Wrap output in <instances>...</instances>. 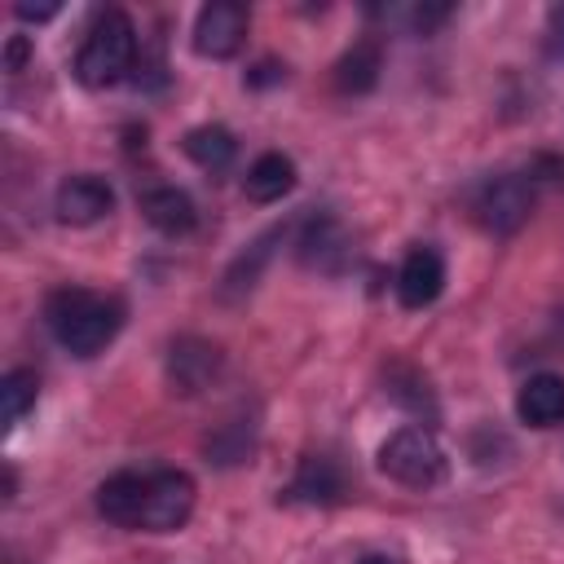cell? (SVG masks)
Here are the masks:
<instances>
[{
	"label": "cell",
	"instance_id": "cell-22",
	"mask_svg": "<svg viewBox=\"0 0 564 564\" xmlns=\"http://www.w3.org/2000/svg\"><path fill=\"white\" fill-rule=\"evenodd\" d=\"M26 57H31V40H26V35H13V40L4 44V66H9V70H22Z\"/></svg>",
	"mask_w": 564,
	"mask_h": 564
},
{
	"label": "cell",
	"instance_id": "cell-1",
	"mask_svg": "<svg viewBox=\"0 0 564 564\" xmlns=\"http://www.w3.org/2000/svg\"><path fill=\"white\" fill-rule=\"evenodd\" d=\"M44 322L70 357H97L123 326V304L84 286H57L44 300Z\"/></svg>",
	"mask_w": 564,
	"mask_h": 564
},
{
	"label": "cell",
	"instance_id": "cell-16",
	"mask_svg": "<svg viewBox=\"0 0 564 564\" xmlns=\"http://www.w3.org/2000/svg\"><path fill=\"white\" fill-rule=\"evenodd\" d=\"M375 79H379V44H375V40H361V44H352V48L339 57V66H335V88H339V93H370Z\"/></svg>",
	"mask_w": 564,
	"mask_h": 564
},
{
	"label": "cell",
	"instance_id": "cell-4",
	"mask_svg": "<svg viewBox=\"0 0 564 564\" xmlns=\"http://www.w3.org/2000/svg\"><path fill=\"white\" fill-rule=\"evenodd\" d=\"M194 476L189 471H176V467H159L150 471V485H145V502H141V524L145 533H172L181 529L189 516H194Z\"/></svg>",
	"mask_w": 564,
	"mask_h": 564
},
{
	"label": "cell",
	"instance_id": "cell-18",
	"mask_svg": "<svg viewBox=\"0 0 564 564\" xmlns=\"http://www.w3.org/2000/svg\"><path fill=\"white\" fill-rule=\"evenodd\" d=\"M35 397H40L35 370H9V375L0 379V427L13 432V427L26 419V410L35 405Z\"/></svg>",
	"mask_w": 564,
	"mask_h": 564
},
{
	"label": "cell",
	"instance_id": "cell-13",
	"mask_svg": "<svg viewBox=\"0 0 564 564\" xmlns=\"http://www.w3.org/2000/svg\"><path fill=\"white\" fill-rule=\"evenodd\" d=\"M141 216H145L159 234H167V238L189 234L194 220H198L194 198H189L185 189H176V185H154V189H145V194H141Z\"/></svg>",
	"mask_w": 564,
	"mask_h": 564
},
{
	"label": "cell",
	"instance_id": "cell-15",
	"mask_svg": "<svg viewBox=\"0 0 564 564\" xmlns=\"http://www.w3.org/2000/svg\"><path fill=\"white\" fill-rule=\"evenodd\" d=\"M181 150H185L203 172H220V167L234 163L238 141H234V132L220 128V123H198V128H189V132L181 137Z\"/></svg>",
	"mask_w": 564,
	"mask_h": 564
},
{
	"label": "cell",
	"instance_id": "cell-11",
	"mask_svg": "<svg viewBox=\"0 0 564 564\" xmlns=\"http://www.w3.org/2000/svg\"><path fill=\"white\" fill-rule=\"evenodd\" d=\"M145 485H150V471H115V476H106L97 485V516L119 524V529H137L141 524Z\"/></svg>",
	"mask_w": 564,
	"mask_h": 564
},
{
	"label": "cell",
	"instance_id": "cell-6",
	"mask_svg": "<svg viewBox=\"0 0 564 564\" xmlns=\"http://www.w3.org/2000/svg\"><path fill=\"white\" fill-rule=\"evenodd\" d=\"M529 212H533V181H524L516 172L489 181L476 198V216L489 234H516L529 220Z\"/></svg>",
	"mask_w": 564,
	"mask_h": 564
},
{
	"label": "cell",
	"instance_id": "cell-23",
	"mask_svg": "<svg viewBox=\"0 0 564 564\" xmlns=\"http://www.w3.org/2000/svg\"><path fill=\"white\" fill-rule=\"evenodd\" d=\"M13 18H22V22H48V18H57V4H13Z\"/></svg>",
	"mask_w": 564,
	"mask_h": 564
},
{
	"label": "cell",
	"instance_id": "cell-10",
	"mask_svg": "<svg viewBox=\"0 0 564 564\" xmlns=\"http://www.w3.org/2000/svg\"><path fill=\"white\" fill-rule=\"evenodd\" d=\"M344 489H348L344 467L330 454H308V458H300L295 480L286 485V498L304 502V507H330V502L344 498Z\"/></svg>",
	"mask_w": 564,
	"mask_h": 564
},
{
	"label": "cell",
	"instance_id": "cell-3",
	"mask_svg": "<svg viewBox=\"0 0 564 564\" xmlns=\"http://www.w3.org/2000/svg\"><path fill=\"white\" fill-rule=\"evenodd\" d=\"M379 471L405 489H432L445 476V449L436 445L432 427L410 423L379 445Z\"/></svg>",
	"mask_w": 564,
	"mask_h": 564
},
{
	"label": "cell",
	"instance_id": "cell-8",
	"mask_svg": "<svg viewBox=\"0 0 564 564\" xmlns=\"http://www.w3.org/2000/svg\"><path fill=\"white\" fill-rule=\"evenodd\" d=\"M392 286H397V300L405 308H427L445 291V256L436 247H427V242L423 247H410Z\"/></svg>",
	"mask_w": 564,
	"mask_h": 564
},
{
	"label": "cell",
	"instance_id": "cell-21",
	"mask_svg": "<svg viewBox=\"0 0 564 564\" xmlns=\"http://www.w3.org/2000/svg\"><path fill=\"white\" fill-rule=\"evenodd\" d=\"M546 48L555 57H564V4H551L546 9Z\"/></svg>",
	"mask_w": 564,
	"mask_h": 564
},
{
	"label": "cell",
	"instance_id": "cell-7",
	"mask_svg": "<svg viewBox=\"0 0 564 564\" xmlns=\"http://www.w3.org/2000/svg\"><path fill=\"white\" fill-rule=\"evenodd\" d=\"M110 207H115V189L101 181V176H93V172H79V176H66L62 185H57V194H53V212H57V220L62 225H97L101 216H110Z\"/></svg>",
	"mask_w": 564,
	"mask_h": 564
},
{
	"label": "cell",
	"instance_id": "cell-19",
	"mask_svg": "<svg viewBox=\"0 0 564 564\" xmlns=\"http://www.w3.org/2000/svg\"><path fill=\"white\" fill-rule=\"evenodd\" d=\"M282 238V229H269L264 238H256L234 264H229V273H225V295H234V291H251L256 286V278H260V269H264V260H269V242H278Z\"/></svg>",
	"mask_w": 564,
	"mask_h": 564
},
{
	"label": "cell",
	"instance_id": "cell-20",
	"mask_svg": "<svg viewBox=\"0 0 564 564\" xmlns=\"http://www.w3.org/2000/svg\"><path fill=\"white\" fill-rule=\"evenodd\" d=\"M207 454H212V463H220V467H229V463H242L247 454H251V423H242V419H229L212 441H207Z\"/></svg>",
	"mask_w": 564,
	"mask_h": 564
},
{
	"label": "cell",
	"instance_id": "cell-2",
	"mask_svg": "<svg viewBox=\"0 0 564 564\" xmlns=\"http://www.w3.org/2000/svg\"><path fill=\"white\" fill-rule=\"evenodd\" d=\"M132 66H137V26L123 9H106L88 26V35L75 53V79L84 88H110Z\"/></svg>",
	"mask_w": 564,
	"mask_h": 564
},
{
	"label": "cell",
	"instance_id": "cell-5",
	"mask_svg": "<svg viewBox=\"0 0 564 564\" xmlns=\"http://www.w3.org/2000/svg\"><path fill=\"white\" fill-rule=\"evenodd\" d=\"M242 40H247V4L212 0V4L198 9V18H194V53L198 57L225 62L242 48Z\"/></svg>",
	"mask_w": 564,
	"mask_h": 564
},
{
	"label": "cell",
	"instance_id": "cell-14",
	"mask_svg": "<svg viewBox=\"0 0 564 564\" xmlns=\"http://www.w3.org/2000/svg\"><path fill=\"white\" fill-rule=\"evenodd\" d=\"M291 189H295V163H291L286 154H278V150L260 154V159L247 167V176H242V194H247L251 203H278V198L291 194Z\"/></svg>",
	"mask_w": 564,
	"mask_h": 564
},
{
	"label": "cell",
	"instance_id": "cell-17",
	"mask_svg": "<svg viewBox=\"0 0 564 564\" xmlns=\"http://www.w3.org/2000/svg\"><path fill=\"white\" fill-rule=\"evenodd\" d=\"M335 256H344V229L330 216H313L300 234V260L317 264V269H330Z\"/></svg>",
	"mask_w": 564,
	"mask_h": 564
},
{
	"label": "cell",
	"instance_id": "cell-9",
	"mask_svg": "<svg viewBox=\"0 0 564 564\" xmlns=\"http://www.w3.org/2000/svg\"><path fill=\"white\" fill-rule=\"evenodd\" d=\"M220 370V348L198 339V335H181L172 348H167V383L172 392L181 397H194L203 392Z\"/></svg>",
	"mask_w": 564,
	"mask_h": 564
},
{
	"label": "cell",
	"instance_id": "cell-24",
	"mask_svg": "<svg viewBox=\"0 0 564 564\" xmlns=\"http://www.w3.org/2000/svg\"><path fill=\"white\" fill-rule=\"evenodd\" d=\"M357 564H397V560H392V555H361Z\"/></svg>",
	"mask_w": 564,
	"mask_h": 564
},
{
	"label": "cell",
	"instance_id": "cell-12",
	"mask_svg": "<svg viewBox=\"0 0 564 564\" xmlns=\"http://www.w3.org/2000/svg\"><path fill=\"white\" fill-rule=\"evenodd\" d=\"M516 414L529 427H555L564 423V375H529L516 392Z\"/></svg>",
	"mask_w": 564,
	"mask_h": 564
}]
</instances>
